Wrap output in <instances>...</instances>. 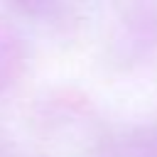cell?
<instances>
[{
    "label": "cell",
    "mask_w": 157,
    "mask_h": 157,
    "mask_svg": "<svg viewBox=\"0 0 157 157\" xmlns=\"http://www.w3.org/2000/svg\"><path fill=\"white\" fill-rule=\"evenodd\" d=\"M157 54V5H132L113 34V59L137 64Z\"/></svg>",
    "instance_id": "1"
},
{
    "label": "cell",
    "mask_w": 157,
    "mask_h": 157,
    "mask_svg": "<svg viewBox=\"0 0 157 157\" xmlns=\"http://www.w3.org/2000/svg\"><path fill=\"white\" fill-rule=\"evenodd\" d=\"M17 61H20V54H17V47H15V37H12L10 29L0 27V86L7 83Z\"/></svg>",
    "instance_id": "2"
}]
</instances>
